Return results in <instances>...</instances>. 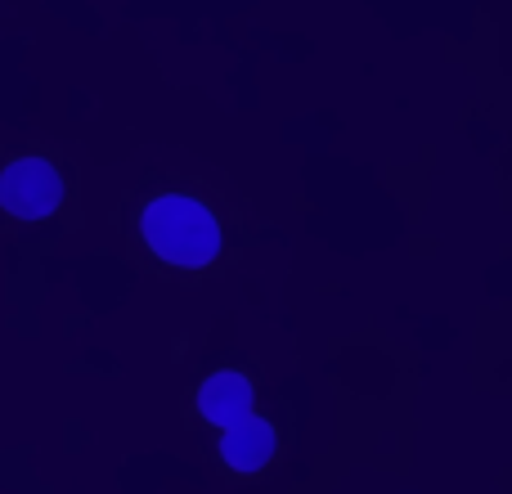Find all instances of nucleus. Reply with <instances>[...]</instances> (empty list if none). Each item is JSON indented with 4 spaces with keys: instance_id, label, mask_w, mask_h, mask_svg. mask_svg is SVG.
Segmentation results:
<instances>
[{
    "instance_id": "1",
    "label": "nucleus",
    "mask_w": 512,
    "mask_h": 494,
    "mask_svg": "<svg viewBox=\"0 0 512 494\" xmlns=\"http://www.w3.org/2000/svg\"><path fill=\"white\" fill-rule=\"evenodd\" d=\"M140 230H144V243L153 247V256H162L171 265H189V270L216 261V252H221V225H216V216L203 203L180 198V194L153 198L144 207Z\"/></svg>"
},
{
    "instance_id": "2",
    "label": "nucleus",
    "mask_w": 512,
    "mask_h": 494,
    "mask_svg": "<svg viewBox=\"0 0 512 494\" xmlns=\"http://www.w3.org/2000/svg\"><path fill=\"white\" fill-rule=\"evenodd\" d=\"M63 203V180L45 158H18L0 171V207L18 221H41Z\"/></svg>"
},
{
    "instance_id": "3",
    "label": "nucleus",
    "mask_w": 512,
    "mask_h": 494,
    "mask_svg": "<svg viewBox=\"0 0 512 494\" xmlns=\"http://www.w3.org/2000/svg\"><path fill=\"white\" fill-rule=\"evenodd\" d=\"M221 454L234 472H261L265 463L274 459V427L265 418H239L234 427H225L221 436Z\"/></svg>"
},
{
    "instance_id": "4",
    "label": "nucleus",
    "mask_w": 512,
    "mask_h": 494,
    "mask_svg": "<svg viewBox=\"0 0 512 494\" xmlns=\"http://www.w3.org/2000/svg\"><path fill=\"white\" fill-rule=\"evenodd\" d=\"M198 409H203L207 423L234 427L239 418L252 414V382L243 373H212L198 391Z\"/></svg>"
}]
</instances>
